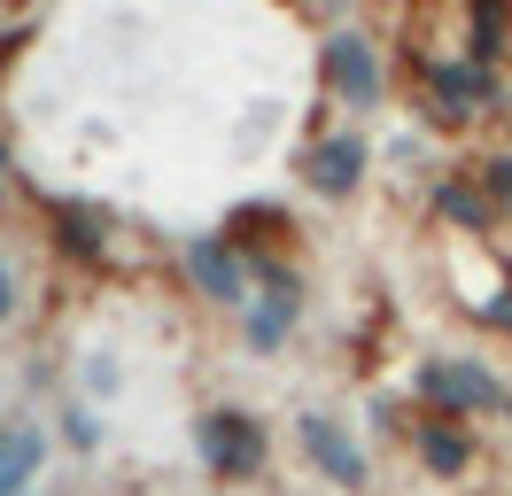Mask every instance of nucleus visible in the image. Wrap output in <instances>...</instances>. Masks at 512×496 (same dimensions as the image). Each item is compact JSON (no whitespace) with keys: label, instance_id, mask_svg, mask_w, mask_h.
<instances>
[{"label":"nucleus","instance_id":"nucleus-1","mask_svg":"<svg viewBox=\"0 0 512 496\" xmlns=\"http://www.w3.org/2000/svg\"><path fill=\"white\" fill-rule=\"evenodd\" d=\"M419 403L435 419H474V411H497L505 403V380L474 357H419Z\"/></svg>","mask_w":512,"mask_h":496},{"label":"nucleus","instance_id":"nucleus-2","mask_svg":"<svg viewBox=\"0 0 512 496\" xmlns=\"http://www.w3.org/2000/svg\"><path fill=\"white\" fill-rule=\"evenodd\" d=\"M194 442H202V465H210L218 481H256V473H264V427H256L249 411H233V403L202 411V419H194Z\"/></svg>","mask_w":512,"mask_h":496},{"label":"nucleus","instance_id":"nucleus-3","mask_svg":"<svg viewBox=\"0 0 512 496\" xmlns=\"http://www.w3.org/2000/svg\"><path fill=\"white\" fill-rule=\"evenodd\" d=\"M249 279H264V295H249V318H241V334H249L256 357H272L280 341L295 334V318H303V279L288 272V264H249Z\"/></svg>","mask_w":512,"mask_h":496},{"label":"nucleus","instance_id":"nucleus-4","mask_svg":"<svg viewBox=\"0 0 512 496\" xmlns=\"http://www.w3.org/2000/svg\"><path fill=\"white\" fill-rule=\"evenodd\" d=\"M179 272L194 279V295H210V303H241L249 310V256L225 241V233H194L179 248Z\"/></svg>","mask_w":512,"mask_h":496},{"label":"nucleus","instance_id":"nucleus-5","mask_svg":"<svg viewBox=\"0 0 512 496\" xmlns=\"http://www.w3.org/2000/svg\"><path fill=\"white\" fill-rule=\"evenodd\" d=\"M419 78L435 86V124H466L474 109H497L505 93H497V70H481V62H427L419 55Z\"/></svg>","mask_w":512,"mask_h":496},{"label":"nucleus","instance_id":"nucleus-6","mask_svg":"<svg viewBox=\"0 0 512 496\" xmlns=\"http://www.w3.org/2000/svg\"><path fill=\"white\" fill-rule=\"evenodd\" d=\"M295 442H303V458L319 465L334 489H365V481H373V465H365V450L350 442V427H342V419L303 411V419H295Z\"/></svg>","mask_w":512,"mask_h":496},{"label":"nucleus","instance_id":"nucleus-7","mask_svg":"<svg viewBox=\"0 0 512 496\" xmlns=\"http://www.w3.org/2000/svg\"><path fill=\"white\" fill-rule=\"evenodd\" d=\"M319 62H326V86L342 93L350 109H373V101H381V55H373L365 31H334L319 47Z\"/></svg>","mask_w":512,"mask_h":496},{"label":"nucleus","instance_id":"nucleus-8","mask_svg":"<svg viewBox=\"0 0 512 496\" xmlns=\"http://www.w3.org/2000/svg\"><path fill=\"white\" fill-rule=\"evenodd\" d=\"M365 163H373L365 132H326L319 148L303 155V179H311V194H326V202H350L357 179H365Z\"/></svg>","mask_w":512,"mask_h":496},{"label":"nucleus","instance_id":"nucleus-9","mask_svg":"<svg viewBox=\"0 0 512 496\" xmlns=\"http://www.w3.org/2000/svg\"><path fill=\"white\" fill-rule=\"evenodd\" d=\"M47 217H55L63 256H78V264H101V256H109V217L101 210H86V202H47Z\"/></svg>","mask_w":512,"mask_h":496},{"label":"nucleus","instance_id":"nucleus-10","mask_svg":"<svg viewBox=\"0 0 512 496\" xmlns=\"http://www.w3.org/2000/svg\"><path fill=\"white\" fill-rule=\"evenodd\" d=\"M419 465L435 473V481H458L466 465H474V442L458 419H419Z\"/></svg>","mask_w":512,"mask_h":496},{"label":"nucleus","instance_id":"nucleus-11","mask_svg":"<svg viewBox=\"0 0 512 496\" xmlns=\"http://www.w3.org/2000/svg\"><path fill=\"white\" fill-rule=\"evenodd\" d=\"M39 458H47V434L39 427H0V496H24Z\"/></svg>","mask_w":512,"mask_h":496},{"label":"nucleus","instance_id":"nucleus-12","mask_svg":"<svg viewBox=\"0 0 512 496\" xmlns=\"http://www.w3.org/2000/svg\"><path fill=\"white\" fill-rule=\"evenodd\" d=\"M505 55H512V0H474V47H466V62L497 70Z\"/></svg>","mask_w":512,"mask_h":496},{"label":"nucleus","instance_id":"nucleus-13","mask_svg":"<svg viewBox=\"0 0 512 496\" xmlns=\"http://www.w3.org/2000/svg\"><path fill=\"white\" fill-rule=\"evenodd\" d=\"M435 210H443L450 225H466V233H489L497 202L481 194V179H443V186H435Z\"/></svg>","mask_w":512,"mask_h":496},{"label":"nucleus","instance_id":"nucleus-14","mask_svg":"<svg viewBox=\"0 0 512 496\" xmlns=\"http://www.w3.org/2000/svg\"><path fill=\"white\" fill-rule=\"evenodd\" d=\"M249 241H288V210L280 202H241L233 210V248H249Z\"/></svg>","mask_w":512,"mask_h":496},{"label":"nucleus","instance_id":"nucleus-15","mask_svg":"<svg viewBox=\"0 0 512 496\" xmlns=\"http://www.w3.org/2000/svg\"><path fill=\"white\" fill-rule=\"evenodd\" d=\"M474 179H481V194H489V202H512V155H489Z\"/></svg>","mask_w":512,"mask_h":496},{"label":"nucleus","instance_id":"nucleus-16","mask_svg":"<svg viewBox=\"0 0 512 496\" xmlns=\"http://www.w3.org/2000/svg\"><path fill=\"white\" fill-rule=\"evenodd\" d=\"M8 318H16V272L0 264V326H8Z\"/></svg>","mask_w":512,"mask_h":496},{"label":"nucleus","instance_id":"nucleus-17","mask_svg":"<svg viewBox=\"0 0 512 496\" xmlns=\"http://www.w3.org/2000/svg\"><path fill=\"white\" fill-rule=\"evenodd\" d=\"M0 179H8V148H0Z\"/></svg>","mask_w":512,"mask_h":496}]
</instances>
